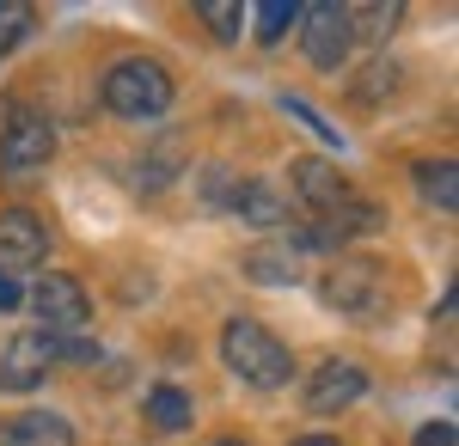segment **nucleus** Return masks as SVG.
I'll return each instance as SVG.
<instances>
[{"instance_id":"f3484780","label":"nucleus","mask_w":459,"mask_h":446,"mask_svg":"<svg viewBox=\"0 0 459 446\" xmlns=\"http://www.w3.org/2000/svg\"><path fill=\"white\" fill-rule=\"evenodd\" d=\"M178 166H184V141L160 135V141H153V153L135 166V177H142V190H166V184L178 177Z\"/></svg>"},{"instance_id":"393cba45","label":"nucleus","mask_w":459,"mask_h":446,"mask_svg":"<svg viewBox=\"0 0 459 446\" xmlns=\"http://www.w3.org/2000/svg\"><path fill=\"white\" fill-rule=\"evenodd\" d=\"M288 446H337V434H294Z\"/></svg>"},{"instance_id":"ddd939ff","label":"nucleus","mask_w":459,"mask_h":446,"mask_svg":"<svg viewBox=\"0 0 459 446\" xmlns=\"http://www.w3.org/2000/svg\"><path fill=\"white\" fill-rule=\"evenodd\" d=\"M239 270H246L251 281H264V287H282V281L300 275V251H294L288 239H264V244H251L246 257H239Z\"/></svg>"},{"instance_id":"0eeeda50","label":"nucleus","mask_w":459,"mask_h":446,"mask_svg":"<svg viewBox=\"0 0 459 446\" xmlns=\"http://www.w3.org/2000/svg\"><path fill=\"white\" fill-rule=\"evenodd\" d=\"M62 367V337L49 330H13L0 343V391H37Z\"/></svg>"},{"instance_id":"4be33fe9","label":"nucleus","mask_w":459,"mask_h":446,"mask_svg":"<svg viewBox=\"0 0 459 446\" xmlns=\"http://www.w3.org/2000/svg\"><path fill=\"white\" fill-rule=\"evenodd\" d=\"M282 110H288V116H294V123H307V129H313V135L325 141V147H343V135H337V129H331V123L318 116L313 104H300V99H282Z\"/></svg>"},{"instance_id":"f257e3e1","label":"nucleus","mask_w":459,"mask_h":446,"mask_svg":"<svg viewBox=\"0 0 459 446\" xmlns=\"http://www.w3.org/2000/svg\"><path fill=\"white\" fill-rule=\"evenodd\" d=\"M288 196H294V208H300L307 220L331 227L343 244L386 227V208L368 202V196H361L331 159H288Z\"/></svg>"},{"instance_id":"20e7f679","label":"nucleus","mask_w":459,"mask_h":446,"mask_svg":"<svg viewBox=\"0 0 459 446\" xmlns=\"http://www.w3.org/2000/svg\"><path fill=\"white\" fill-rule=\"evenodd\" d=\"M325 306H337L343 318H380L392 306V281L380 257H337L325 270Z\"/></svg>"},{"instance_id":"412c9836","label":"nucleus","mask_w":459,"mask_h":446,"mask_svg":"<svg viewBox=\"0 0 459 446\" xmlns=\"http://www.w3.org/2000/svg\"><path fill=\"white\" fill-rule=\"evenodd\" d=\"M196 19L214 31V43H239V31H246V6L239 0H203Z\"/></svg>"},{"instance_id":"2eb2a0df","label":"nucleus","mask_w":459,"mask_h":446,"mask_svg":"<svg viewBox=\"0 0 459 446\" xmlns=\"http://www.w3.org/2000/svg\"><path fill=\"white\" fill-rule=\"evenodd\" d=\"M411 177H417V196L435 202L441 214H454V208H459V166L447 159V153H441V159H417Z\"/></svg>"},{"instance_id":"aec40b11","label":"nucleus","mask_w":459,"mask_h":446,"mask_svg":"<svg viewBox=\"0 0 459 446\" xmlns=\"http://www.w3.org/2000/svg\"><path fill=\"white\" fill-rule=\"evenodd\" d=\"M25 37H37V6H25V0H0V56L25 49Z\"/></svg>"},{"instance_id":"5701e85b","label":"nucleus","mask_w":459,"mask_h":446,"mask_svg":"<svg viewBox=\"0 0 459 446\" xmlns=\"http://www.w3.org/2000/svg\"><path fill=\"white\" fill-rule=\"evenodd\" d=\"M13 306H25V281L0 263V312H13Z\"/></svg>"},{"instance_id":"1a4fd4ad","label":"nucleus","mask_w":459,"mask_h":446,"mask_svg":"<svg viewBox=\"0 0 459 446\" xmlns=\"http://www.w3.org/2000/svg\"><path fill=\"white\" fill-rule=\"evenodd\" d=\"M25 300L37 306V318H43L49 337H74V330L92 318V294H86V281L68 275V270H43V281L25 287Z\"/></svg>"},{"instance_id":"423d86ee","label":"nucleus","mask_w":459,"mask_h":446,"mask_svg":"<svg viewBox=\"0 0 459 446\" xmlns=\"http://www.w3.org/2000/svg\"><path fill=\"white\" fill-rule=\"evenodd\" d=\"M56 159V129L49 116L31 104H13L6 110V129H0V177H31Z\"/></svg>"},{"instance_id":"6e6552de","label":"nucleus","mask_w":459,"mask_h":446,"mask_svg":"<svg viewBox=\"0 0 459 446\" xmlns=\"http://www.w3.org/2000/svg\"><path fill=\"white\" fill-rule=\"evenodd\" d=\"M300 49L318 73H337L350 62L355 49V31H350V6L337 0H318V6H300Z\"/></svg>"},{"instance_id":"f8f14e48","label":"nucleus","mask_w":459,"mask_h":446,"mask_svg":"<svg viewBox=\"0 0 459 446\" xmlns=\"http://www.w3.org/2000/svg\"><path fill=\"white\" fill-rule=\"evenodd\" d=\"M0 446H74V422L56 410H25L0 428Z\"/></svg>"},{"instance_id":"4468645a","label":"nucleus","mask_w":459,"mask_h":446,"mask_svg":"<svg viewBox=\"0 0 459 446\" xmlns=\"http://www.w3.org/2000/svg\"><path fill=\"white\" fill-rule=\"evenodd\" d=\"M142 410H147V422H153L160 434H184V428L196 422V404H190V391H184V385H172V379L147 385Z\"/></svg>"},{"instance_id":"39448f33","label":"nucleus","mask_w":459,"mask_h":446,"mask_svg":"<svg viewBox=\"0 0 459 446\" xmlns=\"http://www.w3.org/2000/svg\"><path fill=\"white\" fill-rule=\"evenodd\" d=\"M203 196H209L214 208H227V214H239L246 227H264V233L288 227V196L276 184H264V177H233L227 166H209Z\"/></svg>"},{"instance_id":"6ab92c4d","label":"nucleus","mask_w":459,"mask_h":446,"mask_svg":"<svg viewBox=\"0 0 459 446\" xmlns=\"http://www.w3.org/2000/svg\"><path fill=\"white\" fill-rule=\"evenodd\" d=\"M246 19L257 25V43H264V49H276V43L300 25V6H294V0H264V6H257V13H246Z\"/></svg>"},{"instance_id":"f03ea898","label":"nucleus","mask_w":459,"mask_h":446,"mask_svg":"<svg viewBox=\"0 0 459 446\" xmlns=\"http://www.w3.org/2000/svg\"><path fill=\"white\" fill-rule=\"evenodd\" d=\"M99 99H105V110H110V116H123V123H153V116L172 110L178 80H172V68L153 62V56H123V62L105 73Z\"/></svg>"},{"instance_id":"a878e982","label":"nucleus","mask_w":459,"mask_h":446,"mask_svg":"<svg viewBox=\"0 0 459 446\" xmlns=\"http://www.w3.org/2000/svg\"><path fill=\"white\" fill-rule=\"evenodd\" d=\"M214 446H246V441H233V434H227V441H214Z\"/></svg>"},{"instance_id":"a211bd4d","label":"nucleus","mask_w":459,"mask_h":446,"mask_svg":"<svg viewBox=\"0 0 459 446\" xmlns=\"http://www.w3.org/2000/svg\"><path fill=\"white\" fill-rule=\"evenodd\" d=\"M398 25H404V6H398V0H392V6H350L355 43H386Z\"/></svg>"},{"instance_id":"dca6fc26","label":"nucleus","mask_w":459,"mask_h":446,"mask_svg":"<svg viewBox=\"0 0 459 446\" xmlns=\"http://www.w3.org/2000/svg\"><path fill=\"white\" fill-rule=\"evenodd\" d=\"M398 80H404V68H398V62H386V56H380V62H368V68L355 73L350 99L361 104V110H374V104H386L392 92H398Z\"/></svg>"},{"instance_id":"b1692460","label":"nucleus","mask_w":459,"mask_h":446,"mask_svg":"<svg viewBox=\"0 0 459 446\" xmlns=\"http://www.w3.org/2000/svg\"><path fill=\"white\" fill-rule=\"evenodd\" d=\"M417 446H454V422H423L417 428Z\"/></svg>"},{"instance_id":"9b49d317","label":"nucleus","mask_w":459,"mask_h":446,"mask_svg":"<svg viewBox=\"0 0 459 446\" xmlns=\"http://www.w3.org/2000/svg\"><path fill=\"white\" fill-rule=\"evenodd\" d=\"M49 220L37 214V208H0V263L19 275V270H37L43 257H49Z\"/></svg>"},{"instance_id":"9d476101","label":"nucleus","mask_w":459,"mask_h":446,"mask_svg":"<svg viewBox=\"0 0 459 446\" xmlns=\"http://www.w3.org/2000/svg\"><path fill=\"white\" fill-rule=\"evenodd\" d=\"M368 385H374V373L361 367V361H350V355H331V361H318V373L307 379V410L313 416H337L350 410V404H361L368 398Z\"/></svg>"},{"instance_id":"7ed1b4c3","label":"nucleus","mask_w":459,"mask_h":446,"mask_svg":"<svg viewBox=\"0 0 459 446\" xmlns=\"http://www.w3.org/2000/svg\"><path fill=\"white\" fill-rule=\"evenodd\" d=\"M221 361L246 379V385H257V391H282L288 379H294L288 343L270 337L257 318H227V324H221Z\"/></svg>"}]
</instances>
